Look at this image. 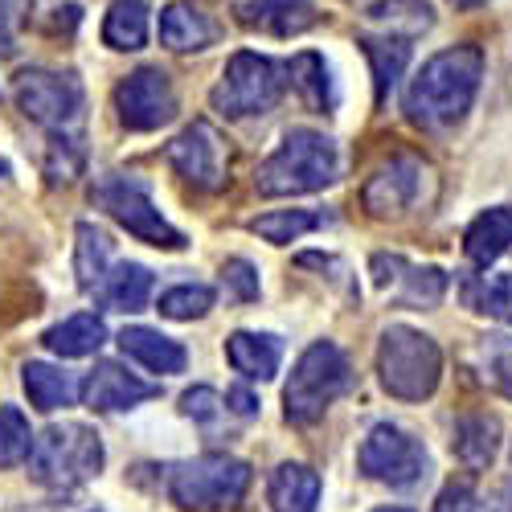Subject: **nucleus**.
Here are the masks:
<instances>
[{
	"mask_svg": "<svg viewBox=\"0 0 512 512\" xmlns=\"http://www.w3.org/2000/svg\"><path fill=\"white\" fill-rule=\"evenodd\" d=\"M213 308V287L205 283H181L160 295V316L168 320H197Z\"/></svg>",
	"mask_w": 512,
	"mask_h": 512,
	"instance_id": "obj_34",
	"label": "nucleus"
},
{
	"mask_svg": "<svg viewBox=\"0 0 512 512\" xmlns=\"http://www.w3.org/2000/svg\"><path fill=\"white\" fill-rule=\"evenodd\" d=\"M21 386L29 394V402L41 410V414H54V410H66L78 402L82 386H78V377L66 373V369H54L46 361H29L21 369Z\"/></svg>",
	"mask_w": 512,
	"mask_h": 512,
	"instance_id": "obj_19",
	"label": "nucleus"
},
{
	"mask_svg": "<svg viewBox=\"0 0 512 512\" xmlns=\"http://www.w3.org/2000/svg\"><path fill=\"white\" fill-rule=\"evenodd\" d=\"M226 410V402L213 394L209 386H197V390H189V394H181V414L185 418H193V422H213Z\"/></svg>",
	"mask_w": 512,
	"mask_h": 512,
	"instance_id": "obj_39",
	"label": "nucleus"
},
{
	"mask_svg": "<svg viewBox=\"0 0 512 512\" xmlns=\"http://www.w3.org/2000/svg\"><path fill=\"white\" fill-rule=\"evenodd\" d=\"M508 246H512V209H504V205L484 209L463 234V250L476 267H492Z\"/></svg>",
	"mask_w": 512,
	"mask_h": 512,
	"instance_id": "obj_22",
	"label": "nucleus"
},
{
	"mask_svg": "<svg viewBox=\"0 0 512 512\" xmlns=\"http://www.w3.org/2000/svg\"><path fill=\"white\" fill-rule=\"evenodd\" d=\"M33 0H0V58H9L17 46H13V21L17 13H25Z\"/></svg>",
	"mask_w": 512,
	"mask_h": 512,
	"instance_id": "obj_40",
	"label": "nucleus"
},
{
	"mask_svg": "<svg viewBox=\"0 0 512 512\" xmlns=\"http://www.w3.org/2000/svg\"><path fill=\"white\" fill-rule=\"evenodd\" d=\"M353 369L349 357L340 353V345L332 340H316V345L304 349V357L295 361L291 381L283 390V414L295 426H308L316 418H324V410L349 390Z\"/></svg>",
	"mask_w": 512,
	"mask_h": 512,
	"instance_id": "obj_5",
	"label": "nucleus"
},
{
	"mask_svg": "<svg viewBox=\"0 0 512 512\" xmlns=\"http://www.w3.org/2000/svg\"><path fill=\"white\" fill-rule=\"evenodd\" d=\"M451 451H455V459L467 467V472H484V467H492V459L500 451V418H492V414H463L455 422Z\"/></svg>",
	"mask_w": 512,
	"mask_h": 512,
	"instance_id": "obj_18",
	"label": "nucleus"
},
{
	"mask_svg": "<svg viewBox=\"0 0 512 512\" xmlns=\"http://www.w3.org/2000/svg\"><path fill=\"white\" fill-rule=\"evenodd\" d=\"M160 41L168 50L189 54V50H209L218 41V25L209 21V13H201L189 0H177L160 13Z\"/></svg>",
	"mask_w": 512,
	"mask_h": 512,
	"instance_id": "obj_17",
	"label": "nucleus"
},
{
	"mask_svg": "<svg viewBox=\"0 0 512 512\" xmlns=\"http://www.w3.org/2000/svg\"><path fill=\"white\" fill-rule=\"evenodd\" d=\"M267 500L275 512H316L320 504V476L304 463H279L267 484Z\"/></svg>",
	"mask_w": 512,
	"mask_h": 512,
	"instance_id": "obj_21",
	"label": "nucleus"
},
{
	"mask_svg": "<svg viewBox=\"0 0 512 512\" xmlns=\"http://www.w3.org/2000/svg\"><path fill=\"white\" fill-rule=\"evenodd\" d=\"M234 17L246 29H263L275 37H295L316 25L312 0H234Z\"/></svg>",
	"mask_w": 512,
	"mask_h": 512,
	"instance_id": "obj_16",
	"label": "nucleus"
},
{
	"mask_svg": "<svg viewBox=\"0 0 512 512\" xmlns=\"http://www.w3.org/2000/svg\"><path fill=\"white\" fill-rule=\"evenodd\" d=\"M480 373L500 398L512 402V336L496 332L480 340Z\"/></svg>",
	"mask_w": 512,
	"mask_h": 512,
	"instance_id": "obj_33",
	"label": "nucleus"
},
{
	"mask_svg": "<svg viewBox=\"0 0 512 512\" xmlns=\"http://www.w3.org/2000/svg\"><path fill=\"white\" fill-rule=\"evenodd\" d=\"M365 17L373 21V25H381V29H402L406 37H414V33H426L431 29V5L426 0H377V5H369L365 9Z\"/></svg>",
	"mask_w": 512,
	"mask_h": 512,
	"instance_id": "obj_31",
	"label": "nucleus"
},
{
	"mask_svg": "<svg viewBox=\"0 0 512 512\" xmlns=\"http://www.w3.org/2000/svg\"><path fill=\"white\" fill-rule=\"evenodd\" d=\"M340 173V156L336 144L324 132H287L283 144L259 164L254 185L267 197H300V193H316L324 185H332Z\"/></svg>",
	"mask_w": 512,
	"mask_h": 512,
	"instance_id": "obj_2",
	"label": "nucleus"
},
{
	"mask_svg": "<svg viewBox=\"0 0 512 512\" xmlns=\"http://www.w3.org/2000/svg\"><path fill=\"white\" fill-rule=\"evenodd\" d=\"M156 394L160 386H148V381H140L136 373H127L115 361H99L87 373V381H82V398H87L91 410H132Z\"/></svg>",
	"mask_w": 512,
	"mask_h": 512,
	"instance_id": "obj_15",
	"label": "nucleus"
},
{
	"mask_svg": "<svg viewBox=\"0 0 512 512\" xmlns=\"http://www.w3.org/2000/svg\"><path fill=\"white\" fill-rule=\"evenodd\" d=\"M435 512H488V508H484V500L476 496V488L467 484V480H451V484L439 492Z\"/></svg>",
	"mask_w": 512,
	"mask_h": 512,
	"instance_id": "obj_38",
	"label": "nucleus"
},
{
	"mask_svg": "<svg viewBox=\"0 0 512 512\" xmlns=\"http://www.w3.org/2000/svg\"><path fill=\"white\" fill-rule=\"evenodd\" d=\"M377 512H410V508H377Z\"/></svg>",
	"mask_w": 512,
	"mask_h": 512,
	"instance_id": "obj_44",
	"label": "nucleus"
},
{
	"mask_svg": "<svg viewBox=\"0 0 512 512\" xmlns=\"http://www.w3.org/2000/svg\"><path fill=\"white\" fill-rule=\"evenodd\" d=\"M33 451V435L29 422L17 406H0V467H17L21 459H29Z\"/></svg>",
	"mask_w": 512,
	"mask_h": 512,
	"instance_id": "obj_35",
	"label": "nucleus"
},
{
	"mask_svg": "<svg viewBox=\"0 0 512 512\" xmlns=\"http://www.w3.org/2000/svg\"><path fill=\"white\" fill-rule=\"evenodd\" d=\"M373 283L390 291L410 308H435L447 291V275L439 267H410L398 254H373Z\"/></svg>",
	"mask_w": 512,
	"mask_h": 512,
	"instance_id": "obj_14",
	"label": "nucleus"
},
{
	"mask_svg": "<svg viewBox=\"0 0 512 512\" xmlns=\"http://www.w3.org/2000/svg\"><path fill=\"white\" fill-rule=\"evenodd\" d=\"M152 295V271L140 263H119L107 279H103V300L115 312H144Z\"/></svg>",
	"mask_w": 512,
	"mask_h": 512,
	"instance_id": "obj_28",
	"label": "nucleus"
},
{
	"mask_svg": "<svg viewBox=\"0 0 512 512\" xmlns=\"http://www.w3.org/2000/svg\"><path fill=\"white\" fill-rule=\"evenodd\" d=\"M78 242H74V275L82 291H95L107 279V259H111V238L91 226V222H78Z\"/></svg>",
	"mask_w": 512,
	"mask_h": 512,
	"instance_id": "obj_25",
	"label": "nucleus"
},
{
	"mask_svg": "<svg viewBox=\"0 0 512 512\" xmlns=\"http://www.w3.org/2000/svg\"><path fill=\"white\" fill-rule=\"evenodd\" d=\"M447 5H455V9H484L488 0H447Z\"/></svg>",
	"mask_w": 512,
	"mask_h": 512,
	"instance_id": "obj_42",
	"label": "nucleus"
},
{
	"mask_svg": "<svg viewBox=\"0 0 512 512\" xmlns=\"http://www.w3.org/2000/svg\"><path fill=\"white\" fill-rule=\"evenodd\" d=\"M91 197H95L99 209H107L111 218L127 234H136L140 242L160 246V250H181L185 246V234L177 226H168V218L156 209V201L148 197V189L140 181H132V177H99Z\"/></svg>",
	"mask_w": 512,
	"mask_h": 512,
	"instance_id": "obj_8",
	"label": "nucleus"
},
{
	"mask_svg": "<svg viewBox=\"0 0 512 512\" xmlns=\"http://www.w3.org/2000/svg\"><path fill=\"white\" fill-rule=\"evenodd\" d=\"M463 300L472 312L496 316L504 324H512V271L508 275H480V279H467L463 283Z\"/></svg>",
	"mask_w": 512,
	"mask_h": 512,
	"instance_id": "obj_30",
	"label": "nucleus"
},
{
	"mask_svg": "<svg viewBox=\"0 0 512 512\" xmlns=\"http://www.w3.org/2000/svg\"><path fill=\"white\" fill-rule=\"evenodd\" d=\"M222 279H226V287L238 295L242 304L259 300V291H263V283H259V271H254L246 259H226V263H222Z\"/></svg>",
	"mask_w": 512,
	"mask_h": 512,
	"instance_id": "obj_37",
	"label": "nucleus"
},
{
	"mask_svg": "<svg viewBox=\"0 0 512 512\" xmlns=\"http://www.w3.org/2000/svg\"><path fill=\"white\" fill-rule=\"evenodd\" d=\"M115 111L127 132H156L177 115V91L160 66H140L115 87Z\"/></svg>",
	"mask_w": 512,
	"mask_h": 512,
	"instance_id": "obj_11",
	"label": "nucleus"
},
{
	"mask_svg": "<svg viewBox=\"0 0 512 512\" xmlns=\"http://www.w3.org/2000/svg\"><path fill=\"white\" fill-rule=\"evenodd\" d=\"M226 357H230V365H234L242 377H250V381H271V377L279 373L283 349H279V340L267 336V332H234V336L226 340Z\"/></svg>",
	"mask_w": 512,
	"mask_h": 512,
	"instance_id": "obj_23",
	"label": "nucleus"
},
{
	"mask_svg": "<svg viewBox=\"0 0 512 512\" xmlns=\"http://www.w3.org/2000/svg\"><path fill=\"white\" fill-rule=\"evenodd\" d=\"M480 78H484V50L480 46H451L443 54H435L426 62L410 91H406V115L418 127H455L476 103L480 91Z\"/></svg>",
	"mask_w": 512,
	"mask_h": 512,
	"instance_id": "obj_1",
	"label": "nucleus"
},
{
	"mask_svg": "<svg viewBox=\"0 0 512 512\" xmlns=\"http://www.w3.org/2000/svg\"><path fill=\"white\" fill-rule=\"evenodd\" d=\"M287 74H291V87L300 91V99H304L308 107H328V103H332L328 66H324L320 54H295L291 66H287Z\"/></svg>",
	"mask_w": 512,
	"mask_h": 512,
	"instance_id": "obj_32",
	"label": "nucleus"
},
{
	"mask_svg": "<svg viewBox=\"0 0 512 512\" xmlns=\"http://www.w3.org/2000/svg\"><path fill=\"white\" fill-rule=\"evenodd\" d=\"M377 377L394 398L422 402L439 390L443 377V353L426 332L390 324L377 340Z\"/></svg>",
	"mask_w": 512,
	"mask_h": 512,
	"instance_id": "obj_4",
	"label": "nucleus"
},
{
	"mask_svg": "<svg viewBox=\"0 0 512 512\" xmlns=\"http://www.w3.org/2000/svg\"><path fill=\"white\" fill-rule=\"evenodd\" d=\"M357 467L377 484L410 488V484H418L426 476V447L414 435H406L402 426L377 422L373 431L365 435L361 451H357Z\"/></svg>",
	"mask_w": 512,
	"mask_h": 512,
	"instance_id": "obj_10",
	"label": "nucleus"
},
{
	"mask_svg": "<svg viewBox=\"0 0 512 512\" xmlns=\"http://www.w3.org/2000/svg\"><path fill=\"white\" fill-rule=\"evenodd\" d=\"M320 226H324V213H308V209H275V213H263V218L250 222V230L271 246H287L300 234H312Z\"/></svg>",
	"mask_w": 512,
	"mask_h": 512,
	"instance_id": "obj_29",
	"label": "nucleus"
},
{
	"mask_svg": "<svg viewBox=\"0 0 512 512\" xmlns=\"http://www.w3.org/2000/svg\"><path fill=\"white\" fill-rule=\"evenodd\" d=\"M250 488V467L234 455H197L173 467L168 496L185 512H222L234 508Z\"/></svg>",
	"mask_w": 512,
	"mask_h": 512,
	"instance_id": "obj_6",
	"label": "nucleus"
},
{
	"mask_svg": "<svg viewBox=\"0 0 512 512\" xmlns=\"http://www.w3.org/2000/svg\"><path fill=\"white\" fill-rule=\"evenodd\" d=\"M103 41L111 50H144V41H148V5L144 0H115L103 17Z\"/></svg>",
	"mask_w": 512,
	"mask_h": 512,
	"instance_id": "obj_26",
	"label": "nucleus"
},
{
	"mask_svg": "<svg viewBox=\"0 0 512 512\" xmlns=\"http://www.w3.org/2000/svg\"><path fill=\"white\" fill-rule=\"evenodd\" d=\"M13 99L21 115L50 127V132H70L82 119V107H87L82 82L74 74H54V70H21L13 82Z\"/></svg>",
	"mask_w": 512,
	"mask_h": 512,
	"instance_id": "obj_9",
	"label": "nucleus"
},
{
	"mask_svg": "<svg viewBox=\"0 0 512 512\" xmlns=\"http://www.w3.org/2000/svg\"><path fill=\"white\" fill-rule=\"evenodd\" d=\"M164 156L189 185H197L205 193L226 185V140L213 132V123H205V119L189 123L185 132L164 148Z\"/></svg>",
	"mask_w": 512,
	"mask_h": 512,
	"instance_id": "obj_12",
	"label": "nucleus"
},
{
	"mask_svg": "<svg viewBox=\"0 0 512 512\" xmlns=\"http://www.w3.org/2000/svg\"><path fill=\"white\" fill-rule=\"evenodd\" d=\"M99 467H103V439L82 422L46 426L29 451V476L54 492H70L78 484L95 480Z\"/></svg>",
	"mask_w": 512,
	"mask_h": 512,
	"instance_id": "obj_3",
	"label": "nucleus"
},
{
	"mask_svg": "<svg viewBox=\"0 0 512 512\" xmlns=\"http://www.w3.org/2000/svg\"><path fill=\"white\" fill-rule=\"evenodd\" d=\"M78 168H82V156H78L74 140H70L66 132H54V140H50V160H46L50 181H74Z\"/></svg>",
	"mask_w": 512,
	"mask_h": 512,
	"instance_id": "obj_36",
	"label": "nucleus"
},
{
	"mask_svg": "<svg viewBox=\"0 0 512 512\" xmlns=\"http://www.w3.org/2000/svg\"><path fill=\"white\" fill-rule=\"evenodd\" d=\"M426 168L414 156H394L390 164H381L377 173L361 189V205L369 209V218H402V213L418 201Z\"/></svg>",
	"mask_w": 512,
	"mask_h": 512,
	"instance_id": "obj_13",
	"label": "nucleus"
},
{
	"mask_svg": "<svg viewBox=\"0 0 512 512\" xmlns=\"http://www.w3.org/2000/svg\"><path fill=\"white\" fill-rule=\"evenodd\" d=\"M283 99V70L263 58V54H234L222 70V82L213 87L209 103L230 119H246V115H267L275 103Z\"/></svg>",
	"mask_w": 512,
	"mask_h": 512,
	"instance_id": "obj_7",
	"label": "nucleus"
},
{
	"mask_svg": "<svg viewBox=\"0 0 512 512\" xmlns=\"http://www.w3.org/2000/svg\"><path fill=\"white\" fill-rule=\"evenodd\" d=\"M504 512H512V480L504 484Z\"/></svg>",
	"mask_w": 512,
	"mask_h": 512,
	"instance_id": "obj_43",
	"label": "nucleus"
},
{
	"mask_svg": "<svg viewBox=\"0 0 512 512\" xmlns=\"http://www.w3.org/2000/svg\"><path fill=\"white\" fill-rule=\"evenodd\" d=\"M365 58L373 62V82H377V103H386L390 91L398 87V78L410 62V46L402 37H361Z\"/></svg>",
	"mask_w": 512,
	"mask_h": 512,
	"instance_id": "obj_27",
	"label": "nucleus"
},
{
	"mask_svg": "<svg viewBox=\"0 0 512 512\" xmlns=\"http://www.w3.org/2000/svg\"><path fill=\"white\" fill-rule=\"evenodd\" d=\"M226 406H230L238 418H254V414H259V398H254L250 390H242V386L226 390Z\"/></svg>",
	"mask_w": 512,
	"mask_h": 512,
	"instance_id": "obj_41",
	"label": "nucleus"
},
{
	"mask_svg": "<svg viewBox=\"0 0 512 512\" xmlns=\"http://www.w3.org/2000/svg\"><path fill=\"white\" fill-rule=\"evenodd\" d=\"M119 349L132 361H140L144 369H152V373H181L185 361H189L173 336H164L156 328H140V324L119 332Z\"/></svg>",
	"mask_w": 512,
	"mask_h": 512,
	"instance_id": "obj_20",
	"label": "nucleus"
},
{
	"mask_svg": "<svg viewBox=\"0 0 512 512\" xmlns=\"http://www.w3.org/2000/svg\"><path fill=\"white\" fill-rule=\"evenodd\" d=\"M41 340H46V349L58 353V357H91V353L103 349L107 324H103V316H95V312H78V316L54 324Z\"/></svg>",
	"mask_w": 512,
	"mask_h": 512,
	"instance_id": "obj_24",
	"label": "nucleus"
}]
</instances>
